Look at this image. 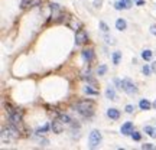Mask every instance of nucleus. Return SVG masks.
I'll use <instances>...</instances> for the list:
<instances>
[{
  "label": "nucleus",
  "instance_id": "nucleus-29",
  "mask_svg": "<svg viewBox=\"0 0 156 150\" xmlns=\"http://www.w3.org/2000/svg\"><path fill=\"white\" fill-rule=\"evenodd\" d=\"M114 7H116V10H121V9H124V6H123V3H121V1H117V3L114 4Z\"/></svg>",
  "mask_w": 156,
  "mask_h": 150
},
{
  "label": "nucleus",
  "instance_id": "nucleus-19",
  "mask_svg": "<svg viewBox=\"0 0 156 150\" xmlns=\"http://www.w3.org/2000/svg\"><path fill=\"white\" fill-rule=\"evenodd\" d=\"M20 7H22V9L32 7V0H22V3H20Z\"/></svg>",
  "mask_w": 156,
  "mask_h": 150
},
{
  "label": "nucleus",
  "instance_id": "nucleus-4",
  "mask_svg": "<svg viewBox=\"0 0 156 150\" xmlns=\"http://www.w3.org/2000/svg\"><path fill=\"white\" fill-rule=\"evenodd\" d=\"M9 123L13 124V126H16L17 129L22 126V114H19V110L9 114Z\"/></svg>",
  "mask_w": 156,
  "mask_h": 150
},
{
  "label": "nucleus",
  "instance_id": "nucleus-2",
  "mask_svg": "<svg viewBox=\"0 0 156 150\" xmlns=\"http://www.w3.org/2000/svg\"><path fill=\"white\" fill-rule=\"evenodd\" d=\"M88 141H90V147H91V149L98 147V144L101 143V133H100L98 130H93V132L90 133Z\"/></svg>",
  "mask_w": 156,
  "mask_h": 150
},
{
  "label": "nucleus",
  "instance_id": "nucleus-8",
  "mask_svg": "<svg viewBox=\"0 0 156 150\" xmlns=\"http://www.w3.org/2000/svg\"><path fill=\"white\" fill-rule=\"evenodd\" d=\"M83 59L85 62H91L94 59V50L93 49H84L83 50Z\"/></svg>",
  "mask_w": 156,
  "mask_h": 150
},
{
  "label": "nucleus",
  "instance_id": "nucleus-28",
  "mask_svg": "<svg viewBox=\"0 0 156 150\" xmlns=\"http://www.w3.org/2000/svg\"><path fill=\"white\" fill-rule=\"evenodd\" d=\"M142 71H143V74H145V75H150V67H149V65H145Z\"/></svg>",
  "mask_w": 156,
  "mask_h": 150
},
{
  "label": "nucleus",
  "instance_id": "nucleus-16",
  "mask_svg": "<svg viewBox=\"0 0 156 150\" xmlns=\"http://www.w3.org/2000/svg\"><path fill=\"white\" fill-rule=\"evenodd\" d=\"M84 92H85V94H88V95H98V91L93 90V88H91L90 85L84 87Z\"/></svg>",
  "mask_w": 156,
  "mask_h": 150
},
{
  "label": "nucleus",
  "instance_id": "nucleus-21",
  "mask_svg": "<svg viewBox=\"0 0 156 150\" xmlns=\"http://www.w3.org/2000/svg\"><path fill=\"white\" fill-rule=\"evenodd\" d=\"M130 136H132V139H133V140H136V141H139V140L142 139L140 133H139V132H135V130L132 132V134H130Z\"/></svg>",
  "mask_w": 156,
  "mask_h": 150
},
{
  "label": "nucleus",
  "instance_id": "nucleus-1",
  "mask_svg": "<svg viewBox=\"0 0 156 150\" xmlns=\"http://www.w3.org/2000/svg\"><path fill=\"white\" fill-rule=\"evenodd\" d=\"M72 108L84 117H91L94 114V104L91 101H78L77 104H74Z\"/></svg>",
  "mask_w": 156,
  "mask_h": 150
},
{
  "label": "nucleus",
  "instance_id": "nucleus-34",
  "mask_svg": "<svg viewBox=\"0 0 156 150\" xmlns=\"http://www.w3.org/2000/svg\"><path fill=\"white\" fill-rule=\"evenodd\" d=\"M153 107H155V108H156V100H155V102H153Z\"/></svg>",
  "mask_w": 156,
  "mask_h": 150
},
{
  "label": "nucleus",
  "instance_id": "nucleus-14",
  "mask_svg": "<svg viewBox=\"0 0 156 150\" xmlns=\"http://www.w3.org/2000/svg\"><path fill=\"white\" fill-rule=\"evenodd\" d=\"M81 78H83V80H84V81H87V82L93 84V85H94V84H95V80H94V78H93V77H91V75H90V72H88V74H87V72H84V74H83V75H81Z\"/></svg>",
  "mask_w": 156,
  "mask_h": 150
},
{
  "label": "nucleus",
  "instance_id": "nucleus-10",
  "mask_svg": "<svg viewBox=\"0 0 156 150\" xmlns=\"http://www.w3.org/2000/svg\"><path fill=\"white\" fill-rule=\"evenodd\" d=\"M139 107H140V110H143V111H147V110H150V107H152V104L149 102L147 100H140V102H139Z\"/></svg>",
  "mask_w": 156,
  "mask_h": 150
},
{
  "label": "nucleus",
  "instance_id": "nucleus-20",
  "mask_svg": "<svg viewBox=\"0 0 156 150\" xmlns=\"http://www.w3.org/2000/svg\"><path fill=\"white\" fill-rule=\"evenodd\" d=\"M121 3H123V6H124V9H130L132 6H133V3H132V0H120Z\"/></svg>",
  "mask_w": 156,
  "mask_h": 150
},
{
  "label": "nucleus",
  "instance_id": "nucleus-17",
  "mask_svg": "<svg viewBox=\"0 0 156 150\" xmlns=\"http://www.w3.org/2000/svg\"><path fill=\"white\" fill-rule=\"evenodd\" d=\"M120 59H121V53L120 52H114L113 53V64L114 65H119L120 64Z\"/></svg>",
  "mask_w": 156,
  "mask_h": 150
},
{
  "label": "nucleus",
  "instance_id": "nucleus-26",
  "mask_svg": "<svg viewBox=\"0 0 156 150\" xmlns=\"http://www.w3.org/2000/svg\"><path fill=\"white\" fill-rule=\"evenodd\" d=\"M48 130H49V126L46 124V126H43V127H41V129H39V130H38L36 133H38V134H42V133H46Z\"/></svg>",
  "mask_w": 156,
  "mask_h": 150
},
{
  "label": "nucleus",
  "instance_id": "nucleus-33",
  "mask_svg": "<svg viewBox=\"0 0 156 150\" xmlns=\"http://www.w3.org/2000/svg\"><path fill=\"white\" fill-rule=\"evenodd\" d=\"M136 3H137V6H143V4H145V3H143V0H137Z\"/></svg>",
  "mask_w": 156,
  "mask_h": 150
},
{
  "label": "nucleus",
  "instance_id": "nucleus-24",
  "mask_svg": "<svg viewBox=\"0 0 156 150\" xmlns=\"http://www.w3.org/2000/svg\"><path fill=\"white\" fill-rule=\"evenodd\" d=\"M4 108H6V111H7L9 114H10V113H13V111H16V110H15V108H13L9 102H4Z\"/></svg>",
  "mask_w": 156,
  "mask_h": 150
},
{
  "label": "nucleus",
  "instance_id": "nucleus-15",
  "mask_svg": "<svg viewBox=\"0 0 156 150\" xmlns=\"http://www.w3.org/2000/svg\"><path fill=\"white\" fill-rule=\"evenodd\" d=\"M145 133L149 134L150 137H156V130L153 127H150V126H145Z\"/></svg>",
  "mask_w": 156,
  "mask_h": 150
},
{
  "label": "nucleus",
  "instance_id": "nucleus-25",
  "mask_svg": "<svg viewBox=\"0 0 156 150\" xmlns=\"http://www.w3.org/2000/svg\"><path fill=\"white\" fill-rule=\"evenodd\" d=\"M71 26H72V28H74V31H77V32H78V31H81V29H80V28H81V23H80V22H72V23H71Z\"/></svg>",
  "mask_w": 156,
  "mask_h": 150
},
{
  "label": "nucleus",
  "instance_id": "nucleus-5",
  "mask_svg": "<svg viewBox=\"0 0 156 150\" xmlns=\"http://www.w3.org/2000/svg\"><path fill=\"white\" fill-rule=\"evenodd\" d=\"M75 42H77V45H83V43H85L88 42V35H87L85 31H78L77 35H75Z\"/></svg>",
  "mask_w": 156,
  "mask_h": 150
},
{
  "label": "nucleus",
  "instance_id": "nucleus-11",
  "mask_svg": "<svg viewBox=\"0 0 156 150\" xmlns=\"http://www.w3.org/2000/svg\"><path fill=\"white\" fill-rule=\"evenodd\" d=\"M105 97H107L108 100H116V91H114L111 87H108V88L105 90Z\"/></svg>",
  "mask_w": 156,
  "mask_h": 150
},
{
  "label": "nucleus",
  "instance_id": "nucleus-13",
  "mask_svg": "<svg viewBox=\"0 0 156 150\" xmlns=\"http://www.w3.org/2000/svg\"><path fill=\"white\" fill-rule=\"evenodd\" d=\"M152 56H153V52L149 49H145L143 52H142V58L145 59V61H150L152 59Z\"/></svg>",
  "mask_w": 156,
  "mask_h": 150
},
{
  "label": "nucleus",
  "instance_id": "nucleus-18",
  "mask_svg": "<svg viewBox=\"0 0 156 150\" xmlns=\"http://www.w3.org/2000/svg\"><path fill=\"white\" fill-rule=\"evenodd\" d=\"M59 120H61L62 123H65V124H71V123H72L71 117L67 116V114H61V116H59Z\"/></svg>",
  "mask_w": 156,
  "mask_h": 150
},
{
  "label": "nucleus",
  "instance_id": "nucleus-12",
  "mask_svg": "<svg viewBox=\"0 0 156 150\" xmlns=\"http://www.w3.org/2000/svg\"><path fill=\"white\" fill-rule=\"evenodd\" d=\"M126 20H123V19H117L116 20V29L117 31H124L126 29Z\"/></svg>",
  "mask_w": 156,
  "mask_h": 150
},
{
  "label": "nucleus",
  "instance_id": "nucleus-9",
  "mask_svg": "<svg viewBox=\"0 0 156 150\" xmlns=\"http://www.w3.org/2000/svg\"><path fill=\"white\" fill-rule=\"evenodd\" d=\"M107 116H108V118H111V120H119L120 118V111L117 108H108L107 110Z\"/></svg>",
  "mask_w": 156,
  "mask_h": 150
},
{
  "label": "nucleus",
  "instance_id": "nucleus-30",
  "mask_svg": "<svg viewBox=\"0 0 156 150\" xmlns=\"http://www.w3.org/2000/svg\"><path fill=\"white\" fill-rule=\"evenodd\" d=\"M114 84L117 85V88H119V90H123V85H121V81L119 80V78H116V80H114Z\"/></svg>",
  "mask_w": 156,
  "mask_h": 150
},
{
  "label": "nucleus",
  "instance_id": "nucleus-22",
  "mask_svg": "<svg viewBox=\"0 0 156 150\" xmlns=\"http://www.w3.org/2000/svg\"><path fill=\"white\" fill-rule=\"evenodd\" d=\"M142 149H145V150H155L156 146H155V144H152V143H146V144H143V146H142Z\"/></svg>",
  "mask_w": 156,
  "mask_h": 150
},
{
  "label": "nucleus",
  "instance_id": "nucleus-35",
  "mask_svg": "<svg viewBox=\"0 0 156 150\" xmlns=\"http://www.w3.org/2000/svg\"><path fill=\"white\" fill-rule=\"evenodd\" d=\"M153 69H155V71H156V64H155V65H153Z\"/></svg>",
  "mask_w": 156,
  "mask_h": 150
},
{
  "label": "nucleus",
  "instance_id": "nucleus-32",
  "mask_svg": "<svg viewBox=\"0 0 156 150\" xmlns=\"http://www.w3.org/2000/svg\"><path fill=\"white\" fill-rule=\"evenodd\" d=\"M150 33L155 35L156 36V25H153V26H150Z\"/></svg>",
  "mask_w": 156,
  "mask_h": 150
},
{
  "label": "nucleus",
  "instance_id": "nucleus-23",
  "mask_svg": "<svg viewBox=\"0 0 156 150\" xmlns=\"http://www.w3.org/2000/svg\"><path fill=\"white\" fill-rule=\"evenodd\" d=\"M107 72V67L105 65H101V67H98V69H97V74L98 75H104Z\"/></svg>",
  "mask_w": 156,
  "mask_h": 150
},
{
  "label": "nucleus",
  "instance_id": "nucleus-31",
  "mask_svg": "<svg viewBox=\"0 0 156 150\" xmlns=\"http://www.w3.org/2000/svg\"><path fill=\"white\" fill-rule=\"evenodd\" d=\"M126 113L132 114L133 113V105H126Z\"/></svg>",
  "mask_w": 156,
  "mask_h": 150
},
{
  "label": "nucleus",
  "instance_id": "nucleus-3",
  "mask_svg": "<svg viewBox=\"0 0 156 150\" xmlns=\"http://www.w3.org/2000/svg\"><path fill=\"white\" fill-rule=\"evenodd\" d=\"M121 85H123V91H126L127 94H137V87H136V84L132 82L130 80H121Z\"/></svg>",
  "mask_w": 156,
  "mask_h": 150
},
{
  "label": "nucleus",
  "instance_id": "nucleus-27",
  "mask_svg": "<svg viewBox=\"0 0 156 150\" xmlns=\"http://www.w3.org/2000/svg\"><path fill=\"white\" fill-rule=\"evenodd\" d=\"M100 28H101V31H103L104 33H107V32H108V26H107L104 22H100Z\"/></svg>",
  "mask_w": 156,
  "mask_h": 150
},
{
  "label": "nucleus",
  "instance_id": "nucleus-7",
  "mask_svg": "<svg viewBox=\"0 0 156 150\" xmlns=\"http://www.w3.org/2000/svg\"><path fill=\"white\" fill-rule=\"evenodd\" d=\"M120 132L123 136H130L132 132H133V123H130V121H127V123H124L123 126H121Z\"/></svg>",
  "mask_w": 156,
  "mask_h": 150
},
{
  "label": "nucleus",
  "instance_id": "nucleus-6",
  "mask_svg": "<svg viewBox=\"0 0 156 150\" xmlns=\"http://www.w3.org/2000/svg\"><path fill=\"white\" fill-rule=\"evenodd\" d=\"M51 129H52V132L55 134H59V133H62V130H64V126H62V121L58 118V120H53L51 123Z\"/></svg>",
  "mask_w": 156,
  "mask_h": 150
}]
</instances>
